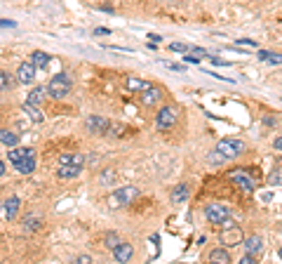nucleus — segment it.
I'll use <instances>...</instances> for the list:
<instances>
[{"mask_svg": "<svg viewBox=\"0 0 282 264\" xmlns=\"http://www.w3.org/2000/svg\"><path fill=\"white\" fill-rule=\"evenodd\" d=\"M273 146H275V149H278V151H282V137H278V139H275V142H273Z\"/></svg>", "mask_w": 282, "mask_h": 264, "instance_id": "obj_39", "label": "nucleus"}, {"mask_svg": "<svg viewBox=\"0 0 282 264\" xmlns=\"http://www.w3.org/2000/svg\"><path fill=\"white\" fill-rule=\"evenodd\" d=\"M70 88H73V83H70V78L66 73H57L52 81L47 83V92L52 94L54 99H64L70 92Z\"/></svg>", "mask_w": 282, "mask_h": 264, "instance_id": "obj_3", "label": "nucleus"}, {"mask_svg": "<svg viewBox=\"0 0 282 264\" xmlns=\"http://www.w3.org/2000/svg\"><path fill=\"white\" fill-rule=\"evenodd\" d=\"M14 168H17V170H19L21 175H31V173L35 170V154L26 156V158H24V161H19V163L14 165Z\"/></svg>", "mask_w": 282, "mask_h": 264, "instance_id": "obj_14", "label": "nucleus"}, {"mask_svg": "<svg viewBox=\"0 0 282 264\" xmlns=\"http://www.w3.org/2000/svg\"><path fill=\"white\" fill-rule=\"evenodd\" d=\"M85 128H87L92 135H106V130L111 128V123H108L104 116H87V118H85Z\"/></svg>", "mask_w": 282, "mask_h": 264, "instance_id": "obj_7", "label": "nucleus"}, {"mask_svg": "<svg viewBox=\"0 0 282 264\" xmlns=\"http://www.w3.org/2000/svg\"><path fill=\"white\" fill-rule=\"evenodd\" d=\"M167 69H174V71H179V73H184V66H179V64H165Z\"/></svg>", "mask_w": 282, "mask_h": 264, "instance_id": "obj_37", "label": "nucleus"}, {"mask_svg": "<svg viewBox=\"0 0 282 264\" xmlns=\"http://www.w3.org/2000/svg\"><path fill=\"white\" fill-rule=\"evenodd\" d=\"M78 262H80V264H89V262H92V260H89L87 255H82V257H78Z\"/></svg>", "mask_w": 282, "mask_h": 264, "instance_id": "obj_40", "label": "nucleus"}, {"mask_svg": "<svg viewBox=\"0 0 282 264\" xmlns=\"http://www.w3.org/2000/svg\"><path fill=\"white\" fill-rule=\"evenodd\" d=\"M59 165H85V158L80 154H64L59 158Z\"/></svg>", "mask_w": 282, "mask_h": 264, "instance_id": "obj_21", "label": "nucleus"}, {"mask_svg": "<svg viewBox=\"0 0 282 264\" xmlns=\"http://www.w3.org/2000/svg\"><path fill=\"white\" fill-rule=\"evenodd\" d=\"M228 177L233 179V182H238L240 186L245 189V191H254V179H252V177H249L245 170H233Z\"/></svg>", "mask_w": 282, "mask_h": 264, "instance_id": "obj_11", "label": "nucleus"}, {"mask_svg": "<svg viewBox=\"0 0 282 264\" xmlns=\"http://www.w3.org/2000/svg\"><path fill=\"white\" fill-rule=\"evenodd\" d=\"M31 62H33L38 69H47V64H50V55L43 52V50H35L33 55H31Z\"/></svg>", "mask_w": 282, "mask_h": 264, "instance_id": "obj_18", "label": "nucleus"}, {"mask_svg": "<svg viewBox=\"0 0 282 264\" xmlns=\"http://www.w3.org/2000/svg\"><path fill=\"white\" fill-rule=\"evenodd\" d=\"M245 248H247V253L256 255V253L261 250V236H249V238L245 241Z\"/></svg>", "mask_w": 282, "mask_h": 264, "instance_id": "obj_23", "label": "nucleus"}, {"mask_svg": "<svg viewBox=\"0 0 282 264\" xmlns=\"http://www.w3.org/2000/svg\"><path fill=\"white\" fill-rule=\"evenodd\" d=\"M0 142H2L5 146H17L19 144V135L17 132H12V130L0 128Z\"/></svg>", "mask_w": 282, "mask_h": 264, "instance_id": "obj_17", "label": "nucleus"}, {"mask_svg": "<svg viewBox=\"0 0 282 264\" xmlns=\"http://www.w3.org/2000/svg\"><path fill=\"white\" fill-rule=\"evenodd\" d=\"M216 149H219L221 154L226 156V158H240V156L245 154V142H240V139H221L219 144H216Z\"/></svg>", "mask_w": 282, "mask_h": 264, "instance_id": "obj_4", "label": "nucleus"}, {"mask_svg": "<svg viewBox=\"0 0 282 264\" xmlns=\"http://www.w3.org/2000/svg\"><path fill=\"white\" fill-rule=\"evenodd\" d=\"M176 120H179V111L174 106H162L158 111V116H155V123H158L160 130H169L176 125Z\"/></svg>", "mask_w": 282, "mask_h": 264, "instance_id": "obj_6", "label": "nucleus"}, {"mask_svg": "<svg viewBox=\"0 0 282 264\" xmlns=\"http://www.w3.org/2000/svg\"><path fill=\"white\" fill-rule=\"evenodd\" d=\"M45 94H47V88H33V90L28 92V101L38 106V104L45 99Z\"/></svg>", "mask_w": 282, "mask_h": 264, "instance_id": "obj_22", "label": "nucleus"}, {"mask_svg": "<svg viewBox=\"0 0 282 264\" xmlns=\"http://www.w3.org/2000/svg\"><path fill=\"white\" fill-rule=\"evenodd\" d=\"M235 45H242V47H256V40H249V38H238Z\"/></svg>", "mask_w": 282, "mask_h": 264, "instance_id": "obj_29", "label": "nucleus"}, {"mask_svg": "<svg viewBox=\"0 0 282 264\" xmlns=\"http://www.w3.org/2000/svg\"><path fill=\"white\" fill-rule=\"evenodd\" d=\"M240 264H254V255H252V253H247V255L240 260Z\"/></svg>", "mask_w": 282, "mask_h": 264, "instance_id": "obj_32", "label": "nucleus"}, {"mask_svg": "<svg viewBox=\"0 0 282 264\" xmlns=\"http://www.w3.org/2000/svg\"><path fill=\"white\" fill-rule=\"evenodd\" d=\"M207 161H210V163H223V161H228V158H226V156L216 149V151H212V154L207 156Z\"/></svg>", "mask_w": 282, "mask_h": 264, "instance_id": "obj_25", "label": "nucleus"}, {"mask_svg": "<svg viewBox=\"0 0 282 264\" xmlns=\"http://www.w3.org/2000/svg\"><path fill=\"white\" fill-rule=\"evenodd\" d=\"M118 243H120V238H118V234H113V231H108V234H106V246H108L111 250H113V248L118 246Z\"/></svg>", "mask_w": 282, "mask_h": 264, "instance_id": "obj_26", "label": "nucleus"}, {"mask_svg": "<svg viewBox=\"0 0 282 264\" xmlns=\"http://www.w3.org/2000/svg\"><path fill=\"white\" fill-rule=\"evenodd\" d=\"M35 71H38V66L33 62H24V64H19L17 69V81L24 83V85H31L35 81Z\"/></svg>", "mask_w": 282, "mask_h": 264, "instance_id": "obj_8", "label": "nucleus"}, {"mask_svg": "<svg viewBox=\"0 0 282 264\" xmlns=\"http://www.w3.org/2000/svg\"><path fill=\"white\" fill-rule=\"evenodd\" d=\"M108 33H111L108 28H97V31H94V36H108Z\"/></svg>", "mask_w": 282, "mask_h": 264, "instance_id": "obj_36", "label": "nucleus"}, {"mask_svg": "<svg viewBox=\"0 0 282 264\" xmlns=\"http://www.w3.org/2000/svg\"><path fill=\"white\" fill-rule=\"evenodd\" d=\"M205 217H207L210 224H223L230 217V210L226 205H221V203H210L205 208Z\"/></svg>", "mask_w": 282, "mask_h": 264, "instance_id": "obj_5", "label": "nucleus"}, {"mask_svg": "<svg viewBox=\"0 0 282 264\" xmlns=\"http://www.w3.org/2000/svg\"><path fill=\"white\" fill-rule=\"evenodd\" d=\"M188 198V186L186 184H179L174 191H172V203H181V200Z\"/></svg>", "mask_w": 282, "mask_h": 264, "instance_id": "obj_24", "label": "nucleus"}, {"mask_svg": "<svg viewBox=\"0 0 282 264\" xmlns=\"http://www.w3.org/2000/svg\"><path fill=\"white\" fill-rule=\"evenodd\" d=\"M137 198H139V189L137 186H120V189H115L108 196V205L111 208H123V205H130Z\"/></svg>", "mask_w": 282, "mask_h": 264, "instance_id": "obj_2", "label": "nucleus"}, {"mask_svg": "<svg viewBox=\"0 0 282 264\" xmlns=\"http://www.w3.org/2000/svg\"><path fill=\"white\" fill-rule=\"evenodd\" d=\"M19 205H21V200L17 198V196H9L5 203H2V215H5V219H12L17 217V212H19Z\"/></svg>", "mask_w": 282, "mask_h": 264, "instance_id": "obj_12", "label": "nucleus"}, {"mask_svg": "<svg viewBox=\"0 0 282 264\" xmlns=\"http://www.w3.org/2000/svg\"><path fill=\"white\" fill-rule=\"evenodd\" d=\"M210 262L228 264V262H233V260H230V255H228V250H226V248H214V250L210 253Z\"/></svg>", "mask_w": 282, "mask_h": 264, "instance_id": "obj_13", "label": "nucleus"}, {"mask_svg": "<svg viewBox=\"0 0 282 264\" xmlns=\"http://www.w3.org/2000/svg\"><path fill=\"white\" fill-rule=\"evenodd\" d=\"M31 154H35L33 149H12V151H9V163L17 165L19 161H24V158L31 156Z\"/></svg>", "mask_w": 282, "mask_h": 264, "instance_id": "obj_20", "label": "nucleus"}, {"mask_svg": "<svg viewBox=\"0 0 282 264\" xmlns=\"http://www.w3.org/2000/svg\"><path fill=\"white\" fill-rule=\"evenodd\" d=\"M169 50H172V52H188L191 47L186 45V43H172V45H169Z\"/></svg>", "mask_w": 282, "mask_h": 264, "instance_id": "obj_28", "label": "nucleus"}, {"mask_svg": "<svg viewBox=\"0 0 282 264\" xmlns=\"http://www.w3.org/2000/svg\"><path fill=\"white\" fill-rule=\"evenodd\" d=\"M134 255V248L130 246V243H125V241H120L118 246L113 248V257H115V262H130Z\"/></svg>", "mask_w": 282, "mask_h": 264, "instance_id": "obj_10", "label": "nucleus"}, {"mask_svg": "<svg viewBox=\"0 0 282 264\" xmlns=\"http://www.w3.org/2000/svg\"><path fill=\"white\" fill-rule=\"evenodd\" d=\"M266 62H268V64H273V66H278V64H282V55H273V52H271Z\"/></svg>", "mask_w": 282, "mask_h": 264, "instance_id": "obj_30", "label": "nucleus"}, {"mask_svg": "<svg viewBox=\"0 0 282 264\" xmlns=\"http://www.w3.org/2000/svg\"><path fill=\"white\" fill-rule=\"evenodd\" d=\"M268 55H271V52H266V50H259V59H261V62H266V59H268Z\"/></svg>", "mask_w": 282, "mask_h": 264, "instance_id": "obj_35", "label": "nucleus"}, {"mask_svg": "<svg viewBox=\"0 0 282 264\" xmlns=\"http://www.w3.org/2000/svg\"><path fill=\"white\" fill-rule=\"evenodd\" d=\"M24 113H26V116L33 120V123H43V120H45V116L40 113V109H38L35 104H31V101H26V104H24Z\"/></svg>", "mask_w": 282, "mask_h": 264, "instance_id": "obj_16", "label": "nucleus"}, {"mask_svg": "<svg viewBox=\"0 0 282 264\" xmlns=\"http://www.w3.org/2000/svg\"><path fill=\"white\" fill-rule=\"evenodd\" d=\"M0 175H5V165H2V161H0Z\"/></svg>", "mask_w": 282, "mask_h": 264, "instance_id": "obj_41", "label": "nucleus"}, {"mask_svg": "<svg viewBox=\"0 0 282 264\" xmlns=\"http://www.w3.org/2000/svg\"><path fill=\"white\" fill-rule=\"evenodd\" d=\"M14 21H7V19H0V28H12Z\"/></svg>", "mask_w": 282, "mask_h": 264, "instance_id": "obj_34", "label": "nucleus"}, {"mask_svg": "<svg viewBox=\"0 0 282 264\" xmlns=\"http://www.w3.org/2000/svg\"><path fill=\"white\" fill-rule=\"evenodd\" d=\"M186 62H188V64H198V62H200V57H186Z\"/></svg>", "mask_w": 282, "mask_h": 264, "instance_id": "obj_38", "label": "nucleus"}, {"mask_svg": "<svg viewBox=\"0 0 282 264\" xmlns=\"http://www.w3.org/2000/svg\"><path fill=\"white\" fill-rule=\"evenodd\" d=\"M212 64H214V66H228L230 62H226V59H216V57H212Z\"/></svg>", "mask_w": 282, "mask_h": 264, "instance_id": "obj_33", "label": "nucleus"}, {"mask_svg": "<svg viewBox=\"0 0 282 264\" xmlns=\"http://www.w3.org/2000/svg\"><path fill=\"white\" fill-rule=\"evenodd\" d=\"M280 260H282V248H280Z\"/></svg>", "mask_w": 282, "mask_h": 264, "instance_id": "obj_42", "label": "nucleus"}, {"mask_svg": "<svg viewBox=\"0 0 282 264\" xmlns=\"http://www.w3.org/2000/svg\"><path fill=\"white\" fill-rule=\"evenodd\" d=\"M24 224H26V229H38L40 219H38V217H26V222H24Z\"/></svg>", "mask_w": 282, "mask_h": 264, "instance_id": "obj_31", "label": "nucleus"}, {"mask_svg": "<svg viewBox=\"0 0 282 264\" xmlns=\"http://www.w3.org/2000/svg\"><path fill=\"white\" fill-rule=\"evenodd\" d=\"M9 85H12V78H9L7 73H2V71H0V90H7Z\"/></svg>", "mask_w": 282, "mask_h": 264, "instance_id": "obj_27", "label": "nucleus"}, {"mask_svg": "<svg viewBox=\"0 0 282 264\" xmlns=\"http://www.w3.org/2000/svg\"><path fill=\"white\" fill-rule=\"evenodd\" d=\"M160 99H162V90L155 88V85H150L148 90L141 92V104L143 106H155V104H160Z\"/></svg>", "mask_w": 282, "mask_h": 264, "instance_id": "obj_9", "label": "nucleus"}, {"mask_svg": "<svg viewBox=\"0 0 282 264\" xmlns=\"http://www.w3.org/2000/svg\"><path fill=\"white\" fill-rule=\"evenodd\" d=\"M125 85H127V90L130 92H143V90H148L150 88V83L148 81H139V78H127V83H125Z\"/></svg>", "mask_w": 282, "mask_h": 264, "instance_id": "obj_15", "label": "nucleus"}, {"mask_svg": "<svg viewBox=\"0 0 282 264\" xmlns=\"http://www.w3.org/2000/svg\"><path fill=\"white\" fill-rule=\"evenodd\" d=\"M80 170H82V165H59V177H66V179H70V177H78Z\"/></svg>", "mask_w": 282, "mask_h": 264, "instance_id": "obj_19", "label": "nucleus"}, {"mask_svg": "<svg viewBox=\"0 0 282 264\" xmlns=\"http://www.w3.org/2000/svg\"><path fill=\"white\" fill-rule=\"evenodd\" d=\"M219 238H221V243H223V248H235V246H240V243H245L242 229H240L230 217L221 224V236Z\"/></svg>", "mask_w": 282, "mask_h": 264, "instance_id": "obj_1", "label": "nucleus"}]
</instances>
